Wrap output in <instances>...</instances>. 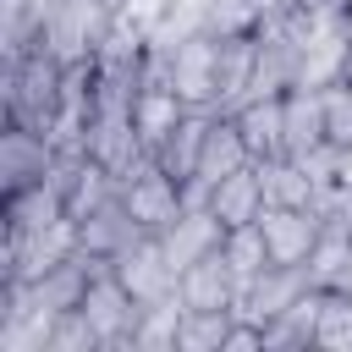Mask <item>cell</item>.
<instances>
[{
    "instance_id": "cell-1",
    "label": "cell",
    "mask_w": 352,
    "mask_h": 352,
    "mask_svg": "<svg viewBox=\"0 0 352 352\" xmlns=\"http://www.w3.org/2000/svg\"><path fill=\"white\" fill-rule=\"evenodd\" d=\"M60 88H66V60L50 55L44 44L6 55V121H28L38 132H55Z\"/></svg>"
},
{
    "instance_id": "cell-2",
    "label": "cell",
    "mask_w": 352,
    "mask_h": 352,
    "mask_svg": "<svg viewBox=\"0 0 352 352\" xmlns=\"http://www.w3.org/2000/svg\"><path fill=\"white\" fill-rule=\"evenodd\" d=\"M160 82H170L192 110L220 104V38L214 33H187L176 44H154Z\"/></svg>"
},
{
    "instance_id": "cell-3",
    "label": "cell",
    "mask_w": 352,
    "mask_h": 352,
    "mask_svg": "<svg viewBox=\"0 0 352 352\" xmlns=\"http://www.w3.org/2000/svg\"><path fill=\"white\" fill-rule=\"evenodd\" d=\"M116 0H55L50 16H44V50L60 55L66 66L72 60H94L104 50V38L116 33Z\"/></svg>"
},
{
    "instance_id": "cell-4",
    "label": "cell",
    "mask_w": 352,
    "mask_h": 352,
    "mask_svg": "<svg viewBox=\"0 0 352 352\" xmlns=\"http://www.w3.org/2000/svg\"><path fill=\"white\" fill-rule=\"evenodd\" d=\"M121 204L132 209V220L143 226V231H165L182 209H187V182L182 176H170L165 165H154V160H143V165H132L126 176H121Z\"/></svg>"
},
{
    "instance_id": "cell-5",
    "label": "cell",
    "mask_w": 352,
    "mask_h": 352,
    "mask_svg": "<svg viewBox=\"0 0 352 352\" xmlns=\"http://www.w3.org/2000/svg\"><path fill=\"white\" fill-rule=\"evenodd\" d=\"M77 314L94 324L99 346L110 352V346H132V330H138V319H143V302L116 280V270H99V275L88 280V292H82Z\"/></svg>"
},
{
    "instance_id": "cell-6",
    "label": "cell",
    "mask_w": 352,
    "mask_h": 352,
    "mask_svg": "<svg viewBox=\"0 0 352 352\" xmlns=\"http://www.w3.org/2000/svg\"><path fill=\"white\" fill-rule=\"evenodd\" d=\"M55 160H60V143L50 132H38L28 121H6V132H0V192H22L33 182H50Z\"/></svg>"
},
{
    "instance_id": "cell-7",
    "label": "cell",
    "mask_w": 352,
    "mask_h": 352,
    "mask_svg": "<svg viewBox=\"0 0 352 352\" xmlns=\"http://www.w3.org/2000/svg\"><path fill=\"white\" fill-rule=\"evenodd\" d=\"M110 270H116V280H121L143 308H148V302H170V297H176V280H182V270L170 264V253H165V242H160L154 231H143L126 253H116Z\"/></svg>"
},
{
    "instance_id": "cell-8",
    "label": "cell",
    "mask_w": 352,
    "mask_h": 352,
    "mask_svg": "<svg viewBox=\"0 0 352 352\" xmlns=\"http://www.w3.org/2000/svg\"><path fill=\"white\" fill-rule=\"evenodd\" d=\"M308 286H314V280H308V270H302V264H270V270H258V275L242 286L236 314H248L253 324H270V319H280V314H286Z\"/></svg>"
},
{
    "instance_id": "cell-9",
    "label": "cell",
    "mask_w": 352,
    "mask_h": 352,
    "mask_svg": "<svg viewBox=\"0 0 352 352\" xmlns=\"http://www.w3.org/2000/svg\"><path fill=\"white\" fill-rule=\"evenodd\" d=\"M258 231H264V248H270V264H308L324 220L314 209H286V204H270L258 214Z\"/></svg>"
},
{
    "instance_id": "cell-10",
    "label": "cell",
    "mask_w": 352,
    "mask_h": 352,
    "mask_svg": "<svg viewBox=\"0 0 352 352\" xmlns=\"http://www.w3.org/2000/svg\"><path fill=\"white\" fill-rule=\"evenodd\" d=\"M242 165H253V148H248L236 116H231V110H214V116H209V132H204V148H198L192 182L214 187L220 176H231V170H242Z\"/></svg>"
},
{
    "instance_id": "cell-11",
    "label": "cell",
    "mask_w": 352,
    "mask_h": 352,
    "mask_svg": "<svg viewBox=\"0 0 352 352\" xmlns=\"http://www.w3.org/2000/svg\"><path fill=\"white\" fill-rule=\"evenodd\" d=\"M160 242H165L170 264L187 270V264H198L204 253H214V248L226 242V226H220V214H214L209 204H187V209L160 231Z\"/></svg>"
},
{
    "instance_id": "cell-12",
    "label": "cell",
    "mask_w": 352,
    "mask_h": 352,
    "mask_svg": "<svg viewBox=\"0 0 352 352\" xmlns=\"http://www.w3.org/2000/svg\"><path fill=\"white\" fill-rule=\"evenodd\" d=\"M176 297H182V308H236L242 280H236V270L226 264V253L214 248V253H204L198 264H187V270H182Z\"/></svg>"
},
{
    "instance_id": "cell-13",
    "label": "cell",
    "mask_w": 352,
    "mask_h": 352,
    "mask_svg": "<svg viewBox=\"0 0 352 352\" xmlns=\"http://www.w3.org/2000/svg\"><path fill=\"white\" fill-rule=\"evenodd\" d=\"M231 116H236V126H242L253 160L286 154V94H248Z\"/></svg>"
},
{
    "instance_id": "cell-14",
    "label": "cell",
    "mask_w": 352,
    "mask_h": 352,
    "mask_svg": "<svg viewBox=\"0 0 352 352\" xmlns=\"http://www.w3.org/2000/svg\"><path fill=\"white\" fill-rule=\"evenodd\" d=\"M138 236H143V226L132 220V209L121 204V192H116L110 204L88 209V214L77 220V248H82V253H99V258H116V253H126Z\"/></svg>"
},
{
    "instance_id": "cell-15",
    "label": "cell",
    "mask_w": 352,
    "mask_h": 352,
    "mask_svg": "<svg viewBox=\"0 0 352 352\" xmlns=\"http://www.w3.org/2000/svg\"><path fill=\"white\" fill-rule=\"evenodd\" d=\"M204 204L220 214L226 231H231V226H253V220L264 214V176H258V160L242 165V170H231V176H220Z\"/></svg>"
},
{
    "instance_id": "cell-16",
    "label": "cell",
    "mask_w": 352,
    "mask_h": 352,
    "mask_svg": "<svg viewBox=\"0 0 352 352\" xmlns=\"http://www.w3.org/2000/svg\"><path fill=\"white\" fill-rule=\"evenodd\" d=\"M187 110H192V104H187V99L170 88V82L148 77V82L138 88V99H132V126H138V138L154 148V143H160V138H165V132H170V126H176Z\"/></svg>"
},
{
    "instance_id": "cell-17",
    "label": "cell",
    "mask_w": 352,
    "mask_h": 352,
    "mask_svg": "<svg viewBox=\"0 0 352 352\" xmlns=\"http://www.w3.org/2000/svg\"><path fill=\"white\" fill-rule=\"evenodd\" d=\"M209 116H214V110H187V116H182V121L148 148V160L165 165L170 176L192 182V170H198V148H204V132H209Z\"/></svg>"
},
{
    "instance_id": "cell-18",
    "label": "cell",
    "mask_w": 352,
    "mask_h": 352,
    "mask_svg": "<svg viewBox=\"0 0 352 352\" xmlns=\"http://www.w3.org/2000/svg\"><path fill=\"white\" fill-rule=\"evenodd\" d=\"M324 143V88H286V154H314Z\"/></svg>"
},
{
    "instance_id": "cell-19",
    "label": "cell",
    "mask_w": 352,
    "mask_h": 352,
    "mask_svg": "<svg viewBox=\"0 0 352 352\" xmlns=\"http://www.w3.org/2000/svg\"><path fill=\"white\" fill-rule=\"evenodd\" d=\"M258 176H264V209L270 204H286V209H314V170L297 160V154H275V160H258Z\"/></svg>"
},
{
    "instance_id": "cell-20",
    "label": "cell",
    "mask_w": 352,
    "mask_h": 352,
    "mask_svg": "<svg viewBox=\"0 0 352 352\" xmlns=\"http://www.w3.org/2000/svg\"><path fill=\"white\" fill-rule=\"evenodd\" d=\"M236 308H182L176 319V352H226Z\"/></svg>"
},
{
    "instance_id": "cell-21",
    "label": "cell",
    "mask_w": 352,
    "mask_h": 352,
    "mask_svg": "<svg viewBox=\"0 0 352 352\" xmlns=\"http://www.w3.org/2000/svg\"><path fill=\"white\" fill-rule=\"evenodd\" d=\"M220 253H226V264L236 270V280H242V286H248L258 270H270V248H264L258 220H253V226H231V231H226V242H220Z\"/></svg>"
},
{
    "instance_id": "cell-22",
    "label": "cell",
    "mask_w": 352,
    "mask_h": 352,
    "mask_svg": "<svg viewBox=\"0 0 352 352\" xmlns=\"http://www.w3.org/2000/svg\"><path fill=\"white\" fill-rule=\"evenodd\" d=\"M314 346H352V292L324 286V308H319V336Z\"/></svg>"
},
{
    "instance_id": "cell-23",
    "label": "cell",
    "mask_w": 352,
    "mask_h": 352,
    "mask_svg": "<svg viewBox=\"0 0 352 352\" xmlns=\"http://www.w3.org/2000/svg\"><path fill=\"white\" fill-rule=\"evenodd\" d=\"M324 138L336 148L352 143V82H341V77L324 88Z\"/></svg>"
},
{
    "instance_id": "cell-24",
    "label": "cell",
    "mask_w": 352,
    "mask_h": 352,
    "mask_svg": "<svg viewBox=\"0 0 352 352\" xmlns=\"http://www.w3.org/2000/svg\"><path fill=\"white\" fill-rule=\"evenodd\" d=\"M341 82H352V33H346V55H341Z\"/></svg>"
},
{
    "instance_id": "cell-25",
    "label": "cell",
    "mask_w": 352,
    "mask_h": 352,
    "mask_svg": "<svg viewBox=\"0 0 352 352\" xmlns=\"http://www.w3.org/2000/svg\"><path fill=\"white\" fill-rule=\"evenodd\" d=\"M346 22H352V0H346Z\"/></svg>"
}]
</instances>
